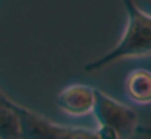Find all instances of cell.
Instances as JSON below:
<instances>
[{
  "instance_id": "obj_1",
  "label": "cell",
  "mask_w": 151,
  "mask_h": 139,
  "mask_svg": "<svg viewBox=\"0 0 151 139\" xmlns=\"http://www.w3.org/2000/svg\"><path fill=\"white\" fill-rule=\"evenodd\" d=\"M127 26L120 42L106 55L85 65L86 73H98L109 65L130 57H146L151 53V15L140 8L135 0H124Z\"/></svg>"
},
{
  "instance_id": "obj_2",
  "label": "cell",
  "mask_w": 151,
  "mask_h": 139,
  "mask_svg": "<svg viewBox=\"0 0 151 139\" xmlns=\"http://www.w3.org/2000/svg\"><path fill=\"white\" fill-rule=\"evenodd\" d=\"M99 125H106L114 128L122 139L127 138L137 128V113L130 107L114 100L112 97L106 96L104 92L94 89V107H93Z\"/></svg>"
},
{
  "instance_id": "obj_3",
  "label": "cell",
  "mask_w": 151,
  "mask_h": 139,
  "mask_svg": "<svg viewBox=\"0 0 151 139\" xmlns=\"http://www.w3.org/2000/svg\"><path fill=\"white\" fill-rule=\"evenodd\" d=\"M13 110L18 116V128L20 139H57L63 133L67 126H60L52 123L50 120L34 113L13 102Z\"/></svg>"
},
{
  "instance_id": "obj_4",
  "label": "cell",
  "mask_w": 151,
  "mask_h": 139,
  "mask_svg": "<svg viewBox=\"0 0 151 139\" xmlns=\"http://www.w3.org/2000/svg\"><path fill=\"white\" fill-rule=\"evenodd\" d=\"M57 107L72 116H85L93 112L94 89L85 84L68 86L57 96Z\"/></svg>"
},
{
  "instance_id": "obj_5",
  "label": "cell",
  "mask_w": 151,
  "mask_h": 139,
  "mask_svg": "<svg viewBox=\"0 0 151 139\" xmlns=\"http://www.w3.org/2000/svg\"><path fill=\"white\" fill-rule=\"evenodd\" d=\"M125 89L133 102L151 103V71L150 70H133L125 79Z\"/></svg>"
},
{
  "instance_id": "obj_6",
  "label": "cell",
  "mask_w": 151,
  "mask_h": 139,
  "mask_svg": "<svg viewBox=\"0 0 151 139\" xmlns=\"http://www.w3.org/2000/svg\"><path fill=\"white\" fill-rule=\"evenodd\" d=\"M13 102H0V139H20L18 116L13 110Z\"/></svg>"
},
{
  "instance_id": "obj_7",
  "label": "cell",
  "mask_w": 151,
  "mask_h": 139,
  "mask_svg": "<svg viewBox=\"0 0 151 139\" xmlns=\"http://www.w3.org/2000/svg\"><path fill=\"white\" fill-rule=\"evenodd\" d=\"M57 139H99V138L96 134V131L80 129V128H65Z\"/></svg>"
},
{
  "instance_id": "obj_8",
  "label": "cell",
  "mask_w": 151,
  "mask_h": 139,
  "mask_svg": "<svg viewBox=\"0 0 151 139\" xmlns=\"http://www.w3.org/2000/svg\"><path fill=\"white\" fill-rule=\"evenodd\" d=\"M96 134H98L99 139H122V136L114 128L106 125H99V128L96 129Z\"/></svg>"
},
{
  "instance_id": "obj_9",
  "label": "cell",
  "mask_w": 151,
  "mask_h": 139,
  "mask_svg": "<svg viewBox=\"0 0 151 139\" xmlns=\"http://www.w3.org/2000/svg\"><path fill=\"white\" fill-rule=\"evenodd\" d=\"M135 131H137L138 134L146 136V138L151 139V126H137V128H135Z\"/></svg>"
},
{
  "instance_id": "obj_10",
  "label": "cell",
  "mask_w": 151,
  "mask_h": 139,
  "mask_svg": "<svg viewBox=\"0 0 151 139\" xmlns=\"http://www.w3.org/2000/svg\"><path fill=\"white\" fill-rule=\"evenodd\" d=\"M8 100H12V99H10V97H8L7 94L4 92V91L0 89V102H8Z\"/></svg>"
}]
</instances>
